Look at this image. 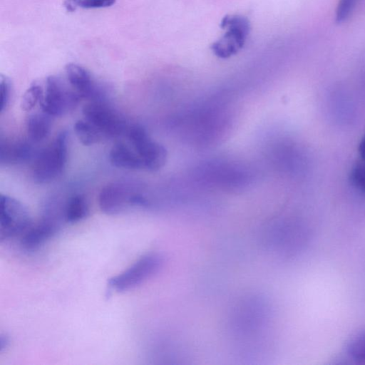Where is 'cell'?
Listing matches in <instances>:
<instances>
[{
	"label": "cell",
	"mask_w": 365,
	"mask_h": 365,
	"mask_svg": "<svg viewBox=\"0 0 365 365\" xmlns=\"http://www.w3.org/2000/svg\"><path fill=\"white\" fill-rule=\"evenodd\" d=\"M40 106L41 110L51 117H60L74 110L81 98L58 76L46 78Z\"/></svg>",
	"instance_id": "4"
},
{
	"label": "cell",
	"mask_w": 365,
	"mask_h": 365,
	"mask_svg": "<svg viewBox=\"0 0 365 365\" xmlns=\"http://www.w3.org/2000/svg\"><path fill=\"white\" fill-rule=\"evenodd\" d=\"M115 0H66L65 6L73 11L77 6L83 9H97L112 6Z\"/></svg>",
	"instance_id": "18"
},
{
	"label": "cell",
	"mask_w": 365,
	"mask_h": 365,
	"mask_svg": "<svg viewBox=\"0 0 365 365\" xmlns=\"http://www.w3.org/2000/svg\"><path fill=\"white\" fill-rule=\"evenodd\" d=\"M220 27L225 32L212 43L210 48L216 56L227 58L243 48L250 31V23L242 15H226L220 22Z\"/></svg>",
	"instance_id": "3"
},
{
	"label": "cell",
	"mask_w": 365,
	"mask_h": 365,
	"mask_svg": "<svg viewBox=\"0 0 365 365\" xmlns=\"http://www.w3.org/2000/svg\"><path fill=\"white\" fill-rule=\"evenodd\" d=\"M65 71L68 83L81 98L90 101H106L104 86L96 82L85 68L76 63H68Z\"/></svg>",
	"instance_id": "9"
},
{
	"label": "cell",
	"mask_w": 365,
	"mask_h": 365,
	"mask_svg": "<svg viewBox=\"0 0 365 365\" xmlns=\"http://www.w3.org/2000/svg\"><path fill=\"white\" fill-rule=\"evenodd\" d=\"M31 142V141H30ZM30 142L25 140H0V163L9 165L22 163L34 158V150Z\"/></svg>",
	"instance_id": "11"
},
{
	"label": "cell",
	"mask_w": 365,
	"mask_h": 365,
	"mask_svg": "<svg viewBox=\"0 0 365 365\" xmlns=\"http://www.w3.org/2000/svg\"><path fill=\"white\" fill-rule=\"evenodd\" d=\"M52 118L43 111L32 113L27 117L26 130L31 142H41L49 135L52 127Z\"/></svg>",
	"instance_id": "13"
},
{
	"label": "cell",
	"mask_w": 365,
	"mask_h": 365,
	"mask_svg": "<svg viewBox=\"0 0 365 365\" xmlns=\"http://www.w3.org/2000/svg\"><path fill=\"white\" fill-rule=\"evenodd\" d=\"M346 353L355 363L365 365V328L349 340L346 346Z\"/></svg>",
	"instance_id": "16"
},
{
	"label": "cell",
	"mask_w": 365,
	"mask_h": 365,
	"mask_svg": "<svg viewBox=\"0 0 365 365\" xmlns=\"http://www.w3.org/2000/svg\"><path fill=\"white\" fill-rule=\"evenodd\" d=\"M101 210L109 215L121 214L134 207H146L148 201L137 186L118 180L105 185L98 195Z\"/></svg>",
	"instance_id": "2"
},
{
	"label": "cell",
	"mask_w": 365,
	"mask_h": 365,
	"mask_svg": "<svg viewBox=\"0 0 365 365\" xmlns=\"http://www.w3.org/2000/svg\"><path fill=\"white\" fill-rule=\"evenodd\" d=\"M33 224L26 206L18 200L0 195V240H9L21 235Z\"/></svg>",
	"instance_id": "7"
},
{
	"label": "cell",
	"mask_w": 365,
	"mask_h": 365,
	"mask_svg": "<svg viewBox=\"0 0 365 365\" xmlns=\"http://www.w3.org/2000/svg\"><path fill=\"white\" fill-rule=\"evenodd\" d=\"M73 129L79 141L86 146L99 143L106 138L101 130L86 119L77 120Z\"/></svg>",
	"instance_id": "15"
},
{
	"label": "cell",
	"mask_w": 365,
	"mask_h": 365,
	"mask_svg": "<svg viewBox=\"0 0 365 365\" xmlns=\"http://www.w3.org/2000/svg\"><path fill=\"white\" fill-rule=\"evenodd\" d=\"M9 343V340L8 336L4 334H1L0 336V353L1 354L8 346Z\"/></svg>",
	"instance_id": "22"
},
{
	"label": "cell",
	"mask_w": 365,
	"mask_h": 365,
	"mask_svg": "<svg viewBox=\"0 0 365 365\" xmlns=\"http://www.w3.org/2000/svg\"><path fill=\"white\" fill-rule=\"evenodd\" d=\"M162 256L155 252L147 253L129 267L108 281L110 289L123 292L135 288L155 274L162 267Z\"/></svg>",
	"instance_id": "5"
},
{
	"label": "cell",
	"mask_w": 365,
	"mask_h": 365,
	"mask_svg": "<svg viewBox=\"0 0 365 365\" xmlns=\"http://www.w3.org/2000/svg\"><path fill=\"white\" fill-rule=\"evenodd\" d=\"M60 222L52 217L44 215L21 235V247L26 251L38 250L58 232Z\"/></svg>",
	"instance_id": "10"
},
{
	"label": "cell",
	"mask_w": 365,
	"mask_h": 365,
	"mask_svg": "<svg viewBox=\"0 0 365 365\" xmlns=\"http://www.w3.org/2000/svg\"><path fill=\"white\" fill-rule=\"evenodd\" d=\"M89 215V205L86 197L81 194L71 196L63 209L64 221L76 223L84 220Z\"/></svg>",
	"instance_id": "14"
},
{
	"label": "cell",
	"mask_w": 365,
	"mask_h": 365,
	"mask_svg": "<svg viewBox=\"0 0 365 365\" xmlns=\"http://www.w3.org/2000/svg\"><path fill=\"white\" fill-rule=\"evenodd\" d=\"M359 150L362 160H365V135L364 136L359 144Z\"/></svg>",
	"instance_id": "23"
},
{
	"label": "cell",
	"mask_w": 365,
	"mask_h": 365,
	"mask_svg": "<svg viewBox=\"0 0 365 365\" xmlns=\"http://www.w3.org/2000/svg\"><path fill=\"white\" fill-rule=\"evenodd\" d=\"M43 93L42 86L34 82L23 94L21 101V109L27 112L33 110L38 103H41Z\"/></svg>",
	"instance_id": "17"
},
{
	"label": "cell",
	"mask_w": 365,
	"mask_h": 365,
	"mask_svg": "<svg viewBox=\"0 0 365 365\" xmlns=\"http://www.w3.org/2000/svg\"><path fill=\"white\" fill-rule=\"evenodd\" d=\"M126 134L132 148L142 160L143 169L157 171L165 164L168 152L160 143L153 140L140 124L129 125Z\"/></svg>",
	"instance_id": "6"
},
{
	"label": "cell",
	"mask_w": 365,
	"mask_h": 365,
	"mask_svg": "<svg viewBox=\"0 0 365 365\" xmlns=\"http://www.w3.org/2000/svg\"><path fill=\"white\" fill-rule=\"evenodd\" d=\"M68 160V133L60 132L53 140L37 152L31 167V177L37 183H48L59 177Z\"/></svg>",
	"instance_id": "1"
},
{
	"label": "cell",
	"mask_w": 365,
	"mask_h": 365,
	"mask_svg": "<svg viewBox=\"0 0 365 365\" xmlns=\"http://www.w3.org/2000/svg\"><path fill=\"white\" fill-rule=\"evenodd\" d=\"M359 0H339L335 12L337 23L345 21L352 14Z\"/></svg>",
	"instance_id": "19"
},
{
	"label": "cell",
	"mask_w": 365,
	"mask_h": 365,
	"mask_svg": "<svg viewBox=\"0 0 365 365\" xmlns=\"http://www.w3.org/2000/svg\"><path fill=\"white\" fill-rule=\"evenodd\" d=\"M352 183L365 194V160L356 164L351 173Z\"/></svg>",
	"instance_id": "21"
},
{
	"label": "cell",
	"mask_w": 365,
	"mask_h": 365,
	"mask_svg": "<svg viewBox=\"0 0 365 365\" xmlns=\"http://www.w3.org/2000/svg\"><path fill=\"white\" fill-rule=\"evenodd\" d=\"M84 119L101 130L106 138L116 137L126 132L124 118L106 101H89L82 109Z\"/></svg>",
	"instance_id": "8"
},
{
	"label": "cell",
	"mask_w": 365,
	"mask_h": 365,
	"mask_svg": "<svg viewBox=\"0 0 365 365\" xmlns=\"http://www.w3.org/2000/svg\"><path fill=\"white\" fill-rule=\"evenodd\" d=\"M109 160L113 166L118 168L143 169V162L138 154L132 146L122 142L113 145L109 153Z\"/></svg>",
	"instance_id": "12"
},
{
	"label": "cell",
	"mask_w": 365,
	"mask_h": 365,
	"mask_svg": "<svg viewBox=\"0 0 365 365\" xmlns=\"http://www.w3.org/2000/svg\"><path fill=\"white\" fill-rule=\"evenodd\" d=\"M12 83L9 78L6 76H1L0 80V93H1V103L0 110L1 113L6 111L11 103L12 96Z\"/></svg>",
	"instance_id": "20"
}]
</instances>
